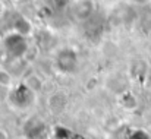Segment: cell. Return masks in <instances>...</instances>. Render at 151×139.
Segmentation results:
<instances>
[{
    "label": "cell",
    "mask_w": 151,
    "mask_h": 139,
    "mask_svg": "<svg viewBox=\"0 0 151 139\" xmlns=\"http://www.w3.org/2000/svg\"><path fill=\"white\" fill-rule=\"evenodd\" d=\"M35 94H37V91L32 90L27 82L18 84V85L10 87L9 94H7V102L13 110L25 111V110H28L34 105Z\"/></svg>",
    "instance_id": "6da1fadb"
},
{
    "label": "cell",
    "mask_w": 151,
    "mask_h": 139,
    "mask_svg": "<svg viewBox=\"0 0 151 139\" xmlns=\"http://www.w3.org/2000/svg\"><path fill=\"white\" fill-rule=\"evenodd\" d=\"M3 50L12 59H22L28 51V41L27 37L12 31L3 38Z\"/></svg>",
    "instance_id": "7a4b0ae2"
},
{
    "label": "cell",
    "mask_w": 151,
    "mask_h": 139,
    "mask_svg": "<svg viewBox=\"0 0 151 139\" xmlns=\"http://www.w3.org/2000/svg\"><path fill=\"white\" fill-rule=\"evenodd\" d=\"M56 66L62 73H72L78 66V54L73 48L65 47L56 56Z\"/></svg>",
    "instance_id": "3957f363"
},
{
    "label": "cell",
    "mask_w": 151,
    "mask_h": 139,
    "mask_svg": "<svg viewBox=\"0 0 151 139\" xmlns=\"http://www.w3.org/2000/svg\"><path fill=\"white\" fill-rule=\"evenodd\" d=\"M94 12V1L93 0H75L72 3V15L78 21L88 19Z\"/></svg>",
    "instance_id": "277c9868"
},
{
    "label": "cell",
    "mask_w": 151,
    "mask_h": 139,
    "mask_svg": "<svg viewBox=\"0 0 151 139\" xmlns=\"http://www.w3.org/2000/svg\"><path fill=\"white\" fill-rule=\"evenodd\" d=\"M31 24L25 19V18H18L16 21H15V24H13V31L15 32H19V34H22V35H28L29 32H31Z\"/></svg>",
    "instance_id": "5b68a950"
},
{
    "label": "cell",
    "mask_w": 151,
    "mask_h": 139,
    "mask_svg": "<svg viewBox=\"0 0 151 139\" xmlns=\"http://www.w3.org/2000/svg\"><path fill=\"white\" fill-rule=\"evenodd\" d=\"M125 139H150V135L142 129H128Z\"/></svg>",
    "instance_id": "8992f818"
},
{
    "label": "cell",
    "mask_w": 151,
    "mask_h": 139,
    "mask_svg": "<svg viewBox=\"0 0 151 139\" xmlns=\"http://www.w3.org/2000/svg\"><path fill=\"white\" fill-rule=\"evenodd\" d=\"M128 102V110H132V108H135V105H137V98L134 97V94H131V92H125V94H122V97L119 98V104L120 102Z\"/></svg>",
    "instance_id": "52a82bcc"
},
{
    "label": "cell",
    "mask_w": 151,
    "mask_h": 139,
    "mask_svg": "<svg viewBox=\"0 0 151 139\" xmlns=\"http://www.w3.org/2000/svg\"><path fill=\"white\" fill-rule=\"evenodd\" d=\"M4 13V4H3V1L0 0V16Z\"/></svg>",
    "instance_id": "ba28073f"
},
{
    "label": "cell",
    "mask_w": 151,
    "mask_h": 139,
    "mask_svg": "<svg viewBox=\"0 0 151 139\" xmlns=\"http://www.w3.org/2000/svg\"><path fill=\"white\" fill-rule=\"evenodd\" d=\"M135 1H137V3H147L148 0H135Z\"/></svg>",
    "instance_id": "9c48e42d"
},
{
    "label": "cell",
    "mask_w": 151,
    "mask_h": 139,
    "mask_svg": "<svg viewBox=\"0 0 151 139\" xmlns=\"http://www.w3.org/2000/svg\"><path fill=\"white\" fill-rule=\"evenodd\" d=\"M12 1H21V0H12Z\"/></svg>",
    "instance_id": "30bf717a"
}]
</instances>
